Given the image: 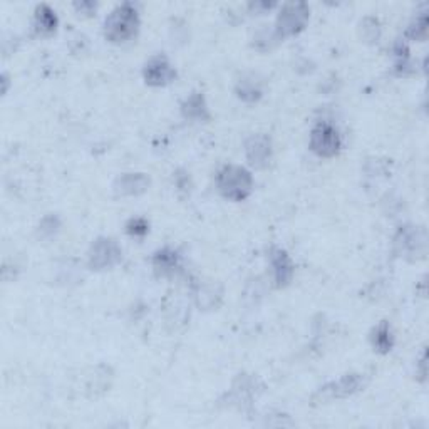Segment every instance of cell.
Wrapping results in <instances>:
<instances>
[{"label": "cell", "instance_id": "obj_12", "mask_svg": "<svg viewBox=\"0 0 429 429\" xmlns=\"http://www.w3.org/2000/svg\"><path fill=\"white\" fill-rule=\"evenodd\" d=\"M149 180L145 175H124L116 182L118 195H139L148 188Z\"/></svg>", "mask_w": 429, "mask_h": 429}, {"label": "cell", "instance_id": "obj_5", "mask_svg": "<svg viewBox=\"0 0 429 429\" xmlns=\"http://www.w3.org/2000/svg\"><path fill=\"white\" fill-rule=\"evenodd\" d=\"M121 260V248L111 238H99L89 252V265L96 270L109 269Z\"/></svg>", "mask_w": 429, "mask_h": 429}, {"label": "cell", "instance_id": "obj_13", "mask_svg": "<svg viewBox=\"0 0 429 429\" xmlns=\"http://www.w3.org/2000/svg\"><path fill=\"white\" fill-rule=\"evenodd\" d=\"M371 341L378 352H381V354L389 352L394 345V337H393V332H391L389 323L387 322L379 323V326L372 330Z\"/></svg>", "mask_w": 429, "mask_h": 429}, {"label": "cell", "instance_id": "obj_15", "mask_svg": "<svg viewBox=\"0 0 429 429\" xmlns=\"http://www.w3.org/2000/svg\"><path fill=\"white\" fill-rule=\"evenodd\" d=\"M153 263H154V269H156L158 272L167 275V273L175 272L176 265H178V258H176L175 252L164 248V250H160L156 255H154Z\"/></svg>", "mask_w": 429, "mask_h": 429}, {"label": "cell", "instance_id": "obj_6", "mask_svg": "<svg viewBox=\"0 0 429 429\" xmlns=\"http://www.w3.org/2000/svg\"><path fill=\"white\" fill-rule=\"evenodd\" d=\"M363 386H364L363 376L347 374L342 379H339L337 382H330V384H327V386L321 387V391L315 394L314 399L319 397V401H330V399L351 396V394L363 389Z\"/></svg>", "mask_w": 429, "mask_h": 429}, {"label": "cell", "instance_id": "obj_17", "mask_svg": "<svg viewBox=\"0 0 429 429\" xmlns=\"http://www.w3.org/2000/svg\"><path fill=\"white\" fill-rule=\"evenodd\" d=\"M428 34V17L426 14H423L419 19H416V22L409 27L408 31V36H411L413 39L419 40V39H424Z\"/></svg>", "mask_w": 429, "mask_h": 429}, {"label": "cell", "instance_id": "obj_1", "mask_svg": "<svg viewBox=\"0 0 429 429\" xmlns=\"http://www.w3.org/2000/svg\"><path fill=\"white\" fill-rule=\"evenodd\" d=\"M139 31V16L136 7L123 3L109 14L104 22V36L111 42H126L133 39Z\"/></svg>", "mask_w": 429, "mask_h": 429}, {"label": "cell", "instance_id": "obj_18", "mask_svg": "<svg viewBox=\"0 0 429 429\" xmlns=\"http://www.w3.org/2000/svg\"><path fill=\"white\" fill-rule=\"evenodd\" d=\"M127 233L130 235H134V236H143L148 233V223H146V220H143V218H133V220L127 223Z\"/></svg>", "mask_w": 429, "mask_h": 429}, {"label": "cell", "instance_id": "obj_7", "mask_svg": "<svg viewBox=\"0 0 429 429\" xmlns=\"http://www.w3.org/2000/svg\"><path fill=\"white\" fill-rule=\"evenodd\" d=\"M245 153L252 167L265 168L269 164L270 156H272L270 138L265 136V134H254V136H250L245 145Z\"/></svg>", "mask_w": 429, "mask_h": 429}, {"label": "cell", "instance_id": "obj_19", "mask_svg": "<svg viewBox=\"0 0 429 429\" xmlns=\"http://www.w3.org/2000/svg\"><path fill=\"white\" fill-rule=\"evenodd\" d=\"M76 9L79 10V12L93 14L94 10H96V3H91V2H81V3H76Z\"/></svg>", "mask_w": 429, "mask_h": 429}, {"label": "cell", "instance_id": "obj_14", "mask_svg": "<svg viewBox=\"0 0 429 429\" xmlns=\"http://www.w3.org/2000/svg\"><path fill=\"white\" fill-rule=\"evenodd\" d=\"M399 236H401V242L396 240V243L401 245V250L406 254H419V252L424 254V250H426V236L419 238L417 232L406 228V230H401Z\"/></svg>", "mask_w": 429, "mask_h": 429}, {"label": "cell", "instance_id": "obj_2", "mask_svg": "<svg viewBox=\"0 0 429 429\" xmlns=\"http://www.w3.org/2000/svg\"><path fill=\"white\" fill-rule=\"evenodd\" d=\"M217 186L225 198L242 201L250 197L252 190H254V178L245 168L228 164L218 171Z\"/></svg>", "mask_w": 429, "mask_h": 429}, {"label": "cell", "instance_id": "obj_8", "mask_svg": "<svg viewBox=\"0 0 429 429\" xmlns=\"http://www.w3.org/2000/svg\"><path fill=\"white\" fill-rule=\"evenodd\" d=\"M176 77V71L167 58H153L145 67V81L149 86H167Z\"/></svg>", "mask_w": 429, "mask_h": 429}, {"label": "cell", "instance_id": "obj_3", "mask_svg": "<svg viewBox=\"0 0 429 429\" xmlns=\"http://www.w3.org/2000/svg\"><path fill=\"white\" fill-rule=\"evenodd\" d=\"M308 14H310V10H308L307 3L304 2L285 3L277 17L275 36L278 39H284V37L295 36V34L304 31V27H306L308 21Z\"/></svg>", "mask_w": 429, "mask_h": 429}, {"label": "cell", "instance_id": "obj_10", "mask_svg": "<svg viewBox=\"0 0 429 429\" xmlns=\"http://www.w3.org/2000/svg\"><path fill=\"white\" fill-rule=\"evenodd\" d=\"M182 112L186 119H193V121H208L210 112L206 108L205 97L199 93H195L193 96L188 97L183 103Z\"/></svg>", "mask_w": 429, "mask_h": 429}, {"label": "cell", "instance_id": "obj_4", "mask_svg": "<svg viewBox=\"0 0 429 429\" xmlns=\"http://www.w3.org/2000/svg\"><path fill=\"white\" fill-rule=\"evenodd\" d=\"M341 134L332 124L319 123L310 133V149L322 158L336 156L341 149Z\"/></svg>", "mask_w": 429, "mask_h": 429}, {"label": "cell", "instance_id": "obj_16", "mask_svg": "<svg viewBox=\"0 0 429 429\" xmlns=\"http://www.w3.org/2000/svg\"><path fill=\"white\" fill-rule=\"evenodd\" d=\"M236 93H238V97L243 101H257L258 97L262 96V86L260 82L252 79H243V81L238 82L236 86Z\"/></svg>", "mask_w": 429, "mask_h": 429}, {"label": "cell", "instance_id": "obj_11", "mask_svg": "<svg viewBox=\"0 0 429 429\" xmlns=\"http://www.w3.org/2000/svg\"><path fill=\"white\" fill-rule=\"evenodd\" d=\"M34 27L36 32L40 36H49V34L56 32L58 29V17H56L54 10L47 5H39L36 9V17H34Z\"/></svg>", "mask_w": 429, "mask_h": 429}, {"label": "cell", "instance_id": "obj_9", "mask_svg": "<svg viewBox=\"0 0 429 429\" xmlns=\"http://www.w3.org/2000/svg\"><path fill=\"white\" fill-rule=\"evenodd\" d=\"M270 262L273 267V278H275L277 287H287L293 277V263L287 252L282 248H273L270 254Z\"/></svg>", "mask_w": 429, "mask_h": 429}]
</instances>
